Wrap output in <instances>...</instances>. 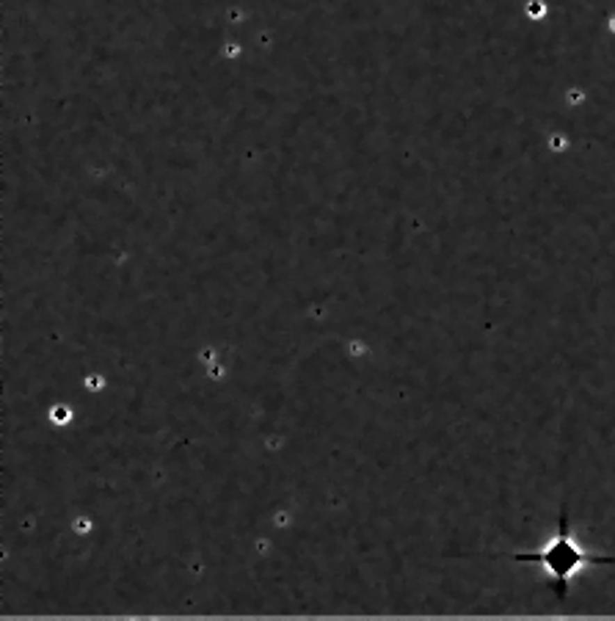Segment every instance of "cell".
Returning <instances> with one entry per match:
<instances>
[{
	"mask_svg": "<svg viewBox=\"0 0 615 621\" xmlns=\"http://www.w3.org/2000/svg\"><path fill=\"white\" fill-rule=\"evenodd\" d=\"M516 560H530V563H541L552 580V588L554 594L563 599L566 597V585L568 580L577 574V569L588 566V563H613L615 558H596V555H588L580 544L574 542L571 536V528H568V517L566 511L560 514V530L552 542L546 544L538 552H519L513 555Z\"/></svg>",
	"mask_w": 615,
	"mask_h": 621,
	"instance_id": "6da1fadb",
	"label": "cell"
}]
</instances>
